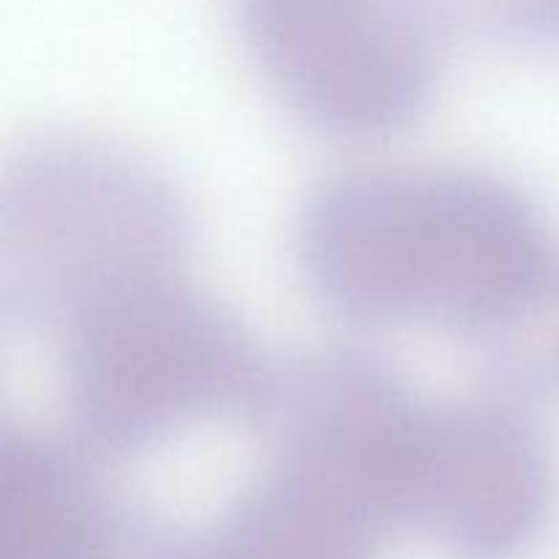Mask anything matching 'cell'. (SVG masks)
Wrapping results in <instances>:
<instances>
[{
  "mask_svg": "<svg viewBox=\"0 0 559 559\" xmlns=\"http://www.w3.org/2000/svg\"><path fill=\"white\" fill-rule=\"evenodd\" d=\"M311 298L355 328H426L484 358L559 271V233L519 183L453 162L347 167L293 233Z\"/></svg>",
  "mask_w": 559,
  "mask_h": 559,
  "instance_id": "6da1fadb",
  "label": "cell"
},
{
  "mask_svg": "<svg viewBox=\"0 0 559 559\" xmlns=\"http://www.w3.org/2000/svg\"><path fill=\"white\" fill-rule=\"evenodd\" d=\"M189 267V202L142 153L58 131L5 164L0 293L49 344L120 295Z\"/></svg>",
  "mask_w": 559,
  "mask_h": 559,
  "instance_id": "7a4b0ae2",
  "label": "cell"
},
{
  "mask_svg": "<svg viewBox=\"0 0 559 559\" xmlns=\"http://www.w3.org/2000/svg\"><path fill=\"white\" fill-rule=\"evenodd\" d=\"M52 344L71 424L98 453L260 420L278 369L194 267L120 295Z\"/></svg>",
  "mask_w": 559,
  "mask_h": 559,
  "instance_id": "3957f363",
  "label": "cell"
},
{
  "mask_svg": "<svg viewBox=\"0 0 559 559\" xmlns=\"http://www.w3.org/2000/svg\"><path fill=\"white\" fill-rule=\"evenodd\" d=\"M233 22L265 91L338 140L413 126L442 74L445 27L426 0H233Z\"/></svg>",
  "mask_w": 559,
  "mask_h": 559,
  "instance_id": "277c9868",
  "label": "cell"
},
{
  "mask_svg": "<svg viewBox=\"0 0 559 559\" xmlns=\"http://www.w3.org/2000/svg\"><path fill=\"white\" fill-rule=\"evenodd\" d=\"M435 402L399 371L347 347L278 366L260 420L273 462L306 475L371 522L415 508Z\"/></svg>",
  "mask_w": 559,
  "mask_h": 559,
  "instance_id": "5b68a950",
  "label": "cell"
},
{
  "mask_svg": "<svg viewBox=\"0 0 559 559\" xmlns=\"http://www.w3.org/2000/svg\"><path fill=\"white\" fill-rule=\"evenodd\" d=\"M559 469L527 399L495 388L435 402L418 502L464 549L530 544L557 506Z\"/></svg>",
  "mask_w": 559,
  "mask_h": 559,
  "instance_id": "8992f818",
  "label": "cell"
},
{
  "mask_svg": "<svg viewBox=\"0 0 559 559\" xmlns=\"http://www.w3.org/2000/svg\"><path fill=\"white\" fill-rule=\"evenodd\" d=\"M440 25L500 44L559 38V0H426Z\"/></svg>",
  "mask_w": 559,
  "mask_h": 559,
  "instance_id": "52a82bcc",
  "label": "cell"
}]
</instances>
